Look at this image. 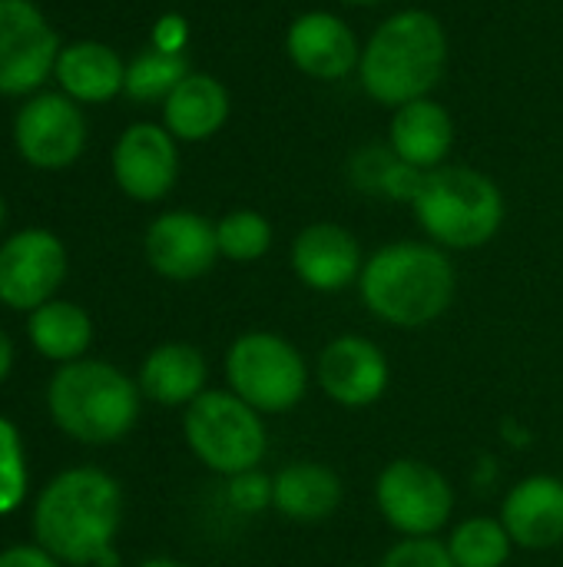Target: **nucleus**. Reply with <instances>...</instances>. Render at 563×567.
I'll return each mask as SVG.
<instances>
[{
	"mask_svg": "<svg viewBox=\"0 0 563 567\" xmlns=\"http://www.w3.org/2000/svg\"><path fill=\"white\" fill-rule=\"evenodd\" d=\"M458 292L451 256L435 243H388L365 259L358 296L365 309L395 329H425L441 319Z\"/></svg>",
	"mask_w": 563,
	"mask_h": 567,
	"instance_id": "obj_2",
	"label": "nucleus"
},
{
	"mask_svg": "<svg viewBox=\"0 0 563 567\" xmlns=\"http://www.w3.org/2000/svg\"><path fill=\"white\" fill-rule=\"evenodd\" d=\"M375 508L402 538H435L455 515V488L435 465L395 458L375 478Z\"/></svg>",
	"mask_w": 563,
	"mask_h": 567,
	"instance_id": "obj_8",
	"label": "nucleus"
},
{
	"mask_svg": "<svg viewBox=\"0 0 563 567\" xmlns=\"http://www.w3.org/2000/svg\"><path fill=\"white\" fill-rule=\"evenodd\" d=\"M0 567H56V558L33 545H17L0 555Z\"/></svg>",
	"mask_w": 563,
	"mask_h": 567,
	"instance_id": "obj_31",
	"label": "nucleus"
},
{
	"mask_svg": "<svg viewBox=\"0 0 563 567\" xmlns=\"http://www.w3.org/2000/svg\"><path fill=\"white\" fill-rule=\"evenodd\" d=\"M189 76V63L183 53H166V50H146L139 53L129 66H126V83L123 90L139 100V103H149V100H166L183 80Z\"/></svg>",
	"mask_w": 563,
	"mask_h": 567,
	"instance_id": "obj_25",
	"label": "nucleus"
},
{
	"mask_svg": "<svg viewBox=\"0 0 563 567\" xmlns=\"http://www.w3.org/2000/svg\"><path fill=\"white\" fill-rule=\"evenodd\" d=\"M206 379H209V365L196 346L166 342L146 355L136 385L149 402L179 409V405H192L206 392Z\"/></svg>",
	"mask_w": 563,
	"mask_h": 567,
	"instance_id": "obj_20",
	"label": "nucleus"
},
{
	"mask_svg": "<svg viewBox=\"0 0 563 567\" xmlns=\"http://www.w3.org/2000/svg\"><path fill=\"white\" fill-rule=\"evenodd\" d=\"M425 169L392 156V163L385 166L382 173V183H378V196L385 199H398V203H415V196L421 193V183H425Z\"/></svg>",
	"mask_w": 563,
	"mask_h": 567,
	"instance_id": "obj_29",
	"label": "nucleus"
},
{
	"mask_svg": "<svg viewBox=\"0 0 563 567\" xmlns=\"http://www.w3.org/2000/svg\"><path fill=\"white\" fill-rule=\"evenodd\" d=\"M445 545L455 567H504L514 551V542L504 522L491 515L465 518L461 525H455Z\"/></svg>",
	"mask_w": 563,
	"mask_h": 567,
	"instance_id": "obj_24",
	"label": "nucleus"
},
{
	"mask_svg": "<svg viewBox=\"0 0 563 567\" xmlns=\"http://www.w3.org/2000/svg\"><path fill=\"white\" fill-rule=\"evenodd\" d=\"M139 385L110 362H66L46 392L53 422L76 442L110 445L129 435L139 419Z\"/></svg>",
	"mask_w": 563,
	"mask_h": 567,
	"instance_id": "obj_4",
	"label": "nucleus"
},
{
	"mask_svg": "<svg viewBox=\"0 0 563 567\" xmlns=\"http://www.w3.org/2000/svg\"><path fill=\"white\" fill-rule=\"evenodd\" d=\"M388 146L395 150L398 159L431 173L448 159V153L455 146V120L431 96L411 100L395 110L392 130H388Z\"/></svg>",
	"mask_w": 563,
	"mask_h": 567,
	"instance_id": "obj_19",
	"label": "nucleus"
},
{
	"mask_svg": "<svg viewBox=\"0 0 563 567\" xmlns=\"http://www.w3.org/2000/svg\"><path fill=\"white\" fill-rule=\"evenodd\" d=\"M27 495V465L17 429L0 419V515H10Z\"/></svg>",
	"mask_w": 563,
	"mask_h": 567,
	"instance_id": "obj_27",
	"label": "nucleus"
},
{
	"mask_svg": "<svg viewBox=\"0 0 563 567\" xmlns=\"http://www.w3.org/2000/svg\"><path fill=\"white\" fill-rule=\"evenodd\" d=\"M229 502L246 515H259L265 505H272V478H262L259 468L229 478Z\"/></svg>",
	"mask_w": 563,
	"mask_h": 567,
	"instance_id": "obj_30",
	"label": "nucleus"
},
{
	"mask_svg": "<svg viewBox=\"0 0 563 567\" xmlns=\"http://www.w3.org/2000/svg\"><path fill=\"white\" fill-rule=\"evenodd\" d=\"M60 40L30 0H0V93H33L56 66Z\"/></svg>",
	"mask_w": 563,
	"mask_h": 567,
	"instance_id": "obj_9",
	"label": "nucleus"
},
{
	"mask_svg": "<svg viewBox=\"0 0 563 567\" xmlns=\"http://www.w3.org/2000/svg\"><path fill=\"white\" fill-rule=\"evenodd\" d=\"M146 259L163 279L192 282L219 259L216 226L189 209L163 213L146 229Z\"/></svg>",
	"mask_w": 563,
	"mask_h": 567,
	"instance_id": "obj_14",
	"label": "nucleus"
},
{
	"mask_svg": "<svg viewBox=\"0 0 563 567\" xmlns=\"http://www.w3.org/2000/svg\"><path fill=\"white\" fill-rule=\"evenodd\" d=\"M216 243L232 262H259L272 246V223L256 209H232L216 223Z\"/></svg>",
	"mask_w": 563,
	"mask_h": 567,
	"instance_id": "obj_26",
	"label": "nucleus"
},
{
	"mask_svg": "<svg viewBox=\"0 0 563 567\" xmlns=\"http://www.w3.org/2000/svg\"><path fill=\"white\" fill-rule=\"evenodd\" d=\"M113 176L136 203L163 199L179 176L176 136L156 123H133L113 150Z\"/></svg>",
	"mask_w": 563,
	"mask_h": 567,
	"instance_id": "obj_13",
	"label": "nucleus"
},
{
	"mask_svg": "<svg viewBox=\"0 0 563 567\" xmlns=\"http://www.w3.org/2000/svg\"><path fill=\"white\" fill-rule=\"evenodd\" d=\"M30 342L53 362H76L93 342L90 316L73 302H43L30 316Z\"/></svg>",
	"mask_w": 563,
	"mask_h": 567,
	"instance_id": "obj_23",
	"label": "nucleus"
},
{
	"mask_svg": "<svg viewBox=\"0 0 563 567\" xmlns=\"http://www.w3.org/2000/svg\"><path fill=\"white\" fill-rule=\"evenodd\" d=\"M285 50L305 76L329 83L348 76L362 60V47L348 23L329 10H309L295 17L285 33Z\"/></svg>",
	"mask_w": 563,
	"mask_h": 567,
	"instance_id": "obj_15",
	"label": "nucleus"
},
{
	"mask_svg": "<svg viewBox=\"0 0 563 567\" xmlns=\"http://www.w3.org/2000/svg\"><path fill=\"white\" fill-rule=\"evenodd\" d=\"M501 522L524 551H551L563 545V478L528 475L501 502Z\"/></svg>",
	"mask_w": 563,
	"mask_h": 567,
	"instance_id": "obj_17",
	"label": "nucleus"
},
{
	"mask_svg": "<svg viewBox=\"0 0 563 567\" xmlns=\"http://www.w3.org/2000/svg\"><path fill=\"white\" fill-rule=\"evenodd\" d=\"M183 43H186V23H183V17H163L156 23V50L179 53Z\"/></svg>",
	"mask_w": 563,
	"mask_h": 567,
	"instance_id": "obj_32",
	"label": "nucleus"
},
{
	"mask_svg": "<svg viewBox=\"0 0 563 567\" xmlns=\"http://www.w3.org/2000/svg\"><path fill=\"white\" fill-rule=\"evenodd\" d=\"M10 365H13V346H10L7 332L0 329V382L10 375Z\"/></svg>",
	"mask_w": 563,
	"mask_h": 567,
	"instance_id": "obj_33",
	"label": "nucleus"
},
{
	"mask_svg": "<svg viewBox=\"0 0 563 567\" xmlns=\"http://www.w3.org/2000/svg\"><path fill=\"white\" fill-rule=\"evenodd\" d=\"M139 567H186V565H179V561H173V558H149V561H143Z\"/></svg>",
	"mask_w": 563,
	"mask_h": 567,
	"instance_id": "obj_34",
	"label": "nucleus"
},
{
	"mask_svg": "<svg viewBox=\"0 0 563 567\" xmlns=\"http://www.w3.org/2000/svg\"><path fill=\"white\" fill-rule=\"evenodd\" d=\"M411 209L435 246L458 252L488 246L504 226V196L498 183L471 166L431 169Z\"/></svg>",
	"mask_w": 563,
	"mask_h": 567,
	"instance_id": "obj_5",
	"label": "nucleus"
},
{
	"mask_svg": "<svg viewBox=\"0 0 563 567\" xmlns=\"http://www.w3.org/2000/svg\"><path fill=\"white\" fill-rule=\"evenodd\" d=\"M13 140L20 156L37 169H63L76 163L86 143V123L80 106L63 93H37L30 96L17 120Z\"/></svg>",
	"mask_w": 563,
	"mask_h": 567,
	"instance_id": "obj_10",
	"label": "nucleus"
},
{
	"mask_svg": "<svg viewBox=\"0 0 563 567\" xmlns=\"http://www.w3.org/2000/svg\"><path fill=\"white\" fill-rule=\"evenodd\" d=\"M66 276V249L46 229H23L0 246V302L40 309Z\"/></svg>",
	"mask_w": 563,
	"mask_h": 567,
	"instance_id": "obj_12",
	"label": "nucleus"
},
{
	"mask_svg": "<svg viewBox=\"0 0 563 567\" xmlns=\"http://www.w3.org/2000/svg\"><path fill=\"white\" fill-rule=\"evenodd\" d=\"M229 120V93L209 73H189L166 100L163 123L176 140L202 143L216 136Z\"/></svg>",
	"mask_w": 563,
	"mask_h": 567,
	"instance_id": "obj_21",
	"label": "nucleus"
},
{
	"mask_svg": "<svg viewBox=\"0 0 563 567\" xmlns=\"http://www.w3.org/2000/svg\"><path fill=\"white\" fill-rule=\"evenodd\" d=\"M0 226H3V199H0Z\"/></svg>",
	"mask_w": 563,
	"mask_h": 567,
	"instance_id": "obj_36",
	"label": "nucleus"
},
{
	"mask_svg": "<svg viewBox=\"0 0 563 567\" xmlns=\"http://www.w3.org/2000/svg\"><path fill=\"white\" fill-rule=\"evenodd\" d=\"M183 432L189 452L222 478L256 472L269 452L265 415L229 389H206L186 405Z\"/></svg>",
	"mask_w": 563,
	"mask_h": 567,
	"instance_id": "obj_6",
	"label": "nucleus"
},
{
	"mask_svg": "<svg viewBox=\"0 0 563 567\" xmlns=\"http://www.w3.org/2000/svg\"><path fill=\"white\" fill-rule=\"evenodd\" d=\"M448 66V37L435 13L398 10L375 27L362 47L358 80L362 90L385 106H405L428 96Z\"/></svg>",
	"mask_w": 563,
	"mask_h": 567,
	"instance_id": "obj_3",
	"label": "nucleus"
},
{
	"mask_svg": "<svg viewBox=\"0 0 563 567\" xmlns=\"http://www.w3.org/2000/svg\"><path fill=\"white\" fill-rule=\"evenodd\" d=\"M123 525V492L100 468L56 475L33 512V535L43 551L70 565L116 567L113 538Z\"/></svg>",
	"mask_w": 563,
	"mask_h": 567,
	"instance_id": "obj_1",
	"label": "nucleus"
},
{
	"mask_svg": "<svg viewBox=\"0 0 563 567\" xmlns=\"http://www.w3.org/2000/svg\"><path fill=\"white\" fill-rule=\"evenodd\" d=\"M378 567H455V561L438 538H402L382 555Z\"/></svg>",
	"mask_w": 563,
	"mask_h": 567,
	"instance_id": "obj_28",
	"label": "nucleus"
},
{
	"mask_svg": "<svg viewBox=\"0 0 563 567\" xmlns=\"http://www.w3.org/2000/svg\"><path fill=\"white\" fill-rule=\"evenodd\" d=\"M226 382L229 392H236L256 412L285 415L305 399L312 372L302 352L285 336L252 329L229 346Z\"/></svg>",
	"mask_w": 563,
	"mask_h": 567,
	"instance_id": "obj_7",
	"label": "nucleus"
},
{
	"mask_svg": "<svg viewBox=\"0 0 563 567\" xmlns=\"http://www.w3.org/2000/svg\"><path fill=\"white\" fill-rule=\"evenodd\" d=\"M63 93L76 103H106L113 100L126 83V66L106 43L80 40L70 47H60L56 66H53Z\"/></svg>",
	"mask_w": 563,
	"mask_h": 567,
	"instance_id": "obj_22",
	"label": "nucleus"
},
{
	"mask_svg": "<svg viewBox=\"0 0 563 567\" xmlns=\"http://www.w3.org/2000/svg\"><path fill=\"white\" fill-rule=\"evenodd\" d=\"M315 382L329 402L342 409H372L392 382V365L382 346L365 336H338L315 359Z\"/></svg>",
	"mask_w": 563,
	"mask_h": 567,
	"instance_id": "obj_11",
	"label": "nucleus"
},
{
	"mask_svg": "<svg viewBox=\"0 0 563 567\" xmlns=\"http://www.w3.org/2000/svg\"><path fill=\"white\" fill-rule=\"evenodd\" d=\"M345 498L342 478L322 462H292L272 478V508L295 525H322L329 522Z\"/></svg>",
	"mask_w": 563,
	"mask_h": 567,
	"instance_id": "obj_18",
	"label": "nucleus"
},
{
	"mask_svg": "<svg viewBox=\"0 0 563 567\" xmlns=\"http://www.w3.org/2000/svg\"><path fill=\"white\" fill-rule=\"evenodd\" d=\"M348 7H375V3H385V0H342Z\"/></svg>",
	"mask_w": 563,
	"mask_h": 567,
	"instance_id": "obj_35",
	"label": "nucleus"
},
{
	"mask_svg": "<svg viewBox=\"0 0 563 567\" xmlns=\"http://www.w3.org/2000/svg\"><path fill=\"white\" fill-rule=\"evenodd\" d=\"M362 246L338 223H312L292 243V269L315 292H342L362 276Z\"/></svg>",
	"mask_w": 563,
	"mask_h": 567,
	"instance_id": "obj_16",
	"label": "nucleus"
}]
</instances>
